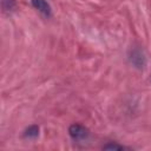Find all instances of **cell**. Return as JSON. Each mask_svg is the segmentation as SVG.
Masks as SVG:
<instances>
[{
	"label": "cell",
	"instance_id": "277c9868",
	"mask_svg": "<svg viewBox=\"0 0 151 151\" xmlns=\"http://www.w3.org/2000/svg\"><path fill=\"white\" fill-rule=\"evenodd\" d=\"M104 150H124V149H127L123 145H118V144H114V143H110L107 145H104L103 146Z\"/></svg>",
	"mask_w": 151,
	"mask_h": 151
},
{
	"label": "cell",
	"instance_id": "3957f363",
	"mask_svg": "<svg viewBox=\"0 0 151 151\" xmlns=\"http://www.w3.org/2000/svg\"><path fill=\"white\" fill-rule=\"evenodd\" d=\"M38 134H39V127H38L37 125L29 126V127L25 131V133H24V136L27 137V138H35V137H38Z\"/></svg>",
	"mask_w": 151,
	"mask_h": 151
},
{
	"label": "cell",
	"instance_id": "7a4b0ae2",
	"mask_svg": "<svg viewBox=\"0 0 151 151\" xmlns=\"http://www.w3.org/2000/svg\"><path fill=\"white\" fill-rule=\"evenodd\" d=\"M34 8H37L40 13H42L45 17H50L52 13L51 6L46 0H31Z\"/></svg>",
	"mask_w": 151,
	"mask_h": 151
},
{
	"label": "cell",
	"instance_id": "6da1fadb",
	"mask_svg": "<svg viewBox=\"0 0 151 151\" xmlns=\"http://www.w3.org/2000/svg\"><path fill=\"white\" fill-rule=\"evenodd\" d=\"M68 133L70 136L74 139V140H83L86 139L88 136V130L86 127H84L83 125L79 124H73L70 126L68 129Z\"/></svg>",
	"mask_w": 151,
	"mask_h": 151
}]
</instances>
